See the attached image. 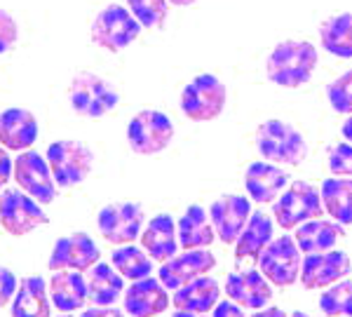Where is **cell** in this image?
I'll use <instances>...</instances> for the list:
<instances>
[{"label": "cell", "mask_w": 352, "mask_h": 317, "mask_svg": "<svg viewBox=\"0 0 352 317\" xmlns=\"http://www.w3.org/2000/svg\"><path fill=\"white\" fill-rule=\"evenodd\" d=\"M320 308L327 317H352V280H338L320 296Z\"/></svg>", "instance_id": "cell-32"}, {"label": "cell", "mask_w": 352, "mask_h": 317, "mask_svg": "<svg viewBox=\"0 0 352 317\" xmlns=\"http://www.w3.org/2000/svg\"><path fill=\"white\" fill-rule=\"evenodd\" d=\"M258 270L265 280L275 287H292L300 277V249L296 240L289 235H282L277 240H270V245L261 252Z\"/></svg>", "instance_id": "cell-10"}, {"label": "cell", "mask_w": 352, "mask_h": 317, "mask_svg": "<svg viewBox=\"0 0 352 317\" xmlns=\"http://www.w3.org/2000/svg\"><path fill=\"white\" fill-rule=\"evenodd\" d=\"M352 263L345 252H329L320 254H305L303 263H300V285L305 289H327V287L336 285L345 275H350Z\"/></svg>", "instance_id": "cell-13"}, {"label": "cell", "mask_w": 352, "mask_h": 317, "mask_svg": "<svg viewBox=\"0 0 352 317\" xmlns=\"http://www.w3.org/2000/svg\"><path fill=\"white\" fill-rule=\"evenodd\" d=\"M10 177H12V160H10L8 149H3V146H0V190L8 186Z\"/></svg>", "instance_id": "cell-38"}, {"label": "cell", "mask_w": 352, "mask_h": 317, "mask_svg": "<svg viewBox=\"0 0 352 317\" xmlns=\"http://www.w3.org/2000/svg\"><path fill=\"white\" fill-rule=\"evenodd\" d=\"M252 317H287V313L282 308H261L258 313H254Z\"/></svg>", "instance_id": "cell-41"}, {"label": "cell", "mask_w": 352, "mask_h": 317, "mask_svg": "<svg viewBox=\"0 0 352 317\" xmlns=\"http://www.w3.org/2000/svg\"><path fill=\"white\" fill-rule=\"evenodd\" d=\"M172 317H207L204 313H190V310H176Z\"/></svg>", "instance_id": "cell-43"}, {"label": "cell", "mask_w": 352, "mask_h": 317, "mask_svg": "<svg viewBox=\"0 0 352 317\" xmlns=\"http://www.w3.org/2000/svg\"><path fill=\"white\" fill-rule=\"evenodd\" d=\"M14 181L24 193L41 205H52L56 200V181L52 177V169L47 165V157H43L38 151H21V155L12 165Z\"/></svg>", "instance_id": "cell-11"}, {"label": "cell", "mask_w": 352, "mask_h": 317, "mask_svg": "<svg viewBox=\"0 0 352 317\" xmlns=\"http://www.w3.org/2000/svg\"><path fill=\"white\" fill-rule=\"evenodd\" d=\"M226 294L230 301L242 308L261 310L270 303L272 287L261 270H242V273H230L226 277Z\"/></svg>", "instance_id": "cell-18"}, {"label": "cell", "mask_w": 352, "mask_h": 317, "mask_svg": "<svg viewBox=\"0 0 352 317\" xmlns=\"http://www.w3.org/2000/svg\"><path fill=\"white\" fill-rule=\"evenodd\" d=\"M317 69V50L308 41H285L272 47L265 61L268 80L280 87H300Z\"/></svg>", "instance_id": "cell-1"}, {"label": "cell", "mask_w": 352, "mask_h": 317, "mask_svg": "<svg viewBox=\"0 0 352 317\" xmlns=\"http://www.w3.org/2000/svg\"><path fill=\"white\" fill-rule=\"evenodd\" d=\"M226 85L212 73H200L181 92V111L192 122H209L226 109Z\"/></svg>", "instance_id": "cell-4"}, {"label": "cell", "mask_w": 352, "mask_h": 317, "mask_svg": "<svg viewBox=\"0 0 352 317\" xmlns=\"http://www.w3.org/2000/svg\"><path fill=\"white\" fill-rule=\"evenodd\" d=\"M176 235H179V247L207 249L217 237V230H214L207 209L200 205H190L176 223Z\"/></svg>", "instance_id": "cell-25"}, {"label": "cell", "mask_w": 352, "mask_h": 317, "mask_svg": "<svg viewBox=\"0 0 352 317\" xmlns=\"http://www.w3.org/2000/svg\"><path fill=\"white\" fill-rule=\"evenodd\" d=\"M47 292L59 313H73L87 303V280L78 270H54Z\"/></svg>", "instance_id": "cell-21"}, {"label": "cell", "mask_w": 352, "mask_h": 317, "mask_svg": "<svg viewBox=\"0 0 352 317\" xmlns=\"http://www.w3.org/2000/svg\"><path fill=\"white\" fill-rule=\"evenodd\" d=\"M272 230H275V226H272V219L268 217V214H263V212L252 214L247 221V226H244V230L235 242V259L237 261H244V259L258 261L261 252L270 245Z\"/></svg>", "instance_id": "cell-27"}, {"label": "cell", "mask_w": 352, "mask_h": 317, "mask_svg": "<svg viewBox=\"0 0 352 317\" xmlns=\"http://www.w3.org/2000/svg\"><path fill=\"white\" fill-rule=\"evenodd\" d=\"M38 139V120L26 109L0 113V146L8 151H28Z\"/></svg>", "instance_id": "cell-20"}, {"label": "cell", "mask_w": 352, "mask_h": 317, "mask_svg": "<svg viewBox=\"0 0 352 317\" xmlns=\"http://www.w3.org/2000/svg\"><path fill=\"white\" fill-rule=\"evenodd\" d=\"M80 317H124V313L113 308V305H92V308L85 310Z\"/></svg>", "instance_id": "cell-40"}, {"label": "cell", "mask_w": 352, "mask_h": 317, "mask_svg": "<svg viewBox=\"0 0 352 317\" xmlns=\"http://www.w3.org/2000/svg\"><path fill=\"white\" fill-rule=\"evenodd\" d=\"M127 8L144 28H160L167 19L169 0H127Z\"/></svg>", "instance_id": "cell-33"}, {"label": "cell", "mask_w": 352, "mask_h": 317, "mask_svg": "<svg viewBox=\"0 0 352 317\" xmlns=\"http://www.w3.org/2000/svg\"><path fill=\"white\" fill-rule=\"evenodd\" d=\"M174 139V122L160 111H139L127 124L129 149L139 155L162 153Z\"/></svg>", "instance_id": "cell-9"}, {"label": "cell", "mask_w": 352, "mask_h": 317, "mask_svg": "<svg viewBox=\"0 0 352 317\" xmlns=\"http://www.w3.org/2000/svg\"><path fill=\"white\" fill-rule=\"evenodd\" d=\"M343 137H345V141H348V144H352V116L343 124Z\"/></svg>", "instance_id": "cell-42"}, {"label": "cell", "mask_w": 352, "mask_h": 317, "mask_svg": "<svg viewBox=\"0 0 352 317\" xmlns=\"http://www.w3.org/2000/svg\"><path fill=\"white\" fill-rule=\"evenodd\" d=\"M124 292V277L109 263H96L87 275V301L92 305H113Z\"/></svg>", "instance_id": "cell-28"}, {"label": "cell", "mask_w": 352, "mask_h": 317, "mask_svg": "<svg viewBox=\"0 0 352 317\" xmlns=\"http://www.w3.org/2000/svg\"><path fill=\"white\" fill-rule=\"evenodd\" d=\"M16 289H19V282H16L14 273L5 265H0V308H5L14 298Z\"/></svg>", "instance_id": "cell-37"}, {"label": "cell", "mask_w": 352, "mask_h": 317, "mask_svg": "<svg viewBox=\"0 0 352 317\" xmlns=\"http://www.w3.org/2000/svg\"><path fill=\"white\" fill-rule=\"evenodd\" d=\"M217 259L209 249H184V254L169 259L160 268V282L169 292H176L179 287L188 285V282L197 280V277L207 275L214 270Z\"/></svg>", "instance_id": "cell-15"}, {"label": "cell", "mask_w": 352, "mask_h": 317, "mask_svg": "<svg viewBox=\"0 0 352 317\" xmlns=\"http://www.w3.org/2000/svg\"><path fill=\"white\" fill-rule=\"evenodd\" d=\"M50 223L41 202L16 188H5L0 193V226L14 237H24L36 228Z\"/></svg>", "instance_id": "cell-8"}, {"label": "cell", "mask_w": 352, "mask_h": 317, "mask_svg": "<svg viewBox=\"0 0 352 317\" xmlns=\"http://www.w3.org/2000/svg\"><path fill=\"white\" fill-rule=\"evenodd\" d=\"M221 298V287L214 277H197L188 285L179 287L172 296V303L176 310H190V313H209L217 308Z\"/></svg>", "instance_id": "cell-24"}, {"label": "cell", "mask_w": 352, "mask_h": 317, "mask_svg": "<svg viewBox=\"0 0 352 317\" xmlns=\"http://www.w3.org/2000/svg\"><path fill=\"white\" fill-rule=\"evenodd\" d=\"M19 41V26L8 10H0V54L10 52Z\"/></svg>", "instance_id": "cell-36"}, {"label": "cell", "mask_w": 352, "mask_h": 317, "mask_svg": "<svg viewBox=\"0 0 352 317\" xmlns=\"http://www.w3.org/2000/svg\"><path fill=\"white\" fill-rule=\"evenodd\" d=\"M214 317H244L242 305H237L235 301H221L214 308Z\"/></svg>", "instance_id": "cell-39"}, {"label": "cell", "mask_w": 352, "mask_h": 317, "mask_svg": "<svg viewBox=\"0 0 352 317\" xmlns=\"http://www.w3.org/2000/svg\"><path fill=\"white\" fill-rule=\"evenodd\" d=\"M252 217V205L244 195H223L209 209V219L223 245H235Z\"/></svg>", "instance_id": "cell-16"}, {"label": "cell", "mask_w": 352, "mask_h": 317, "mask_svg": "<svg viewBox=\"0 0 352 317\" xmlns=\"http://www.w3.org/2000/svg\"><path fill=\"white\" fill-rule=\"evenodd\" d=\"M12 317H52L47 282L41 275L24 277L12 298Z\"/></svg>", "instance_id": "cell-23"}, {"label": "cell", "mask_w": 352, "mask_h": 317, "mask_svg": "<svg viewBox=\"0 0 352 317\" xmlns=\"http://www.w3.org/2000/svg\"><path fill=\"white\" fill-rule=\"evenodd\" d=\"M292 317H308V315H305V313H300V310H296V313H294Z\"/></svg>", "instance_id": "cell-45"}, {"label": "cell", "mask_w": 352, "mask_h": 317, "mask_svg": "<svg viewBox=\"0 0 352 317\" xmlns=\"http://www.w3.org/2000/svg\"><path fill=\"white\" fill-rule=\"evenodd\" d=\"M169 289L160 282V277H144L127 287L124 294V310L132 317H157L169 305Z\"/></svg>", "instance_id": "cell-17"}, {"label": "cell", "mask_w": 352, "mask_h": 317, "mask_svg": "<svg viewBox=\"0 0 352 317\" xmlns=\"http://www.w3.org/2000/svg\"><path fill=\"white\" fill-rule=\"evenodd\" d=\"M272 214H275L280 228L292 230L298 228L305 221L324 217V205H322V195L315 186L308 184V181H294L280 195L277 205L272 207Z\"/></svg>", "instance_id": "cell-5"}, {"label": "cell", "mask_w": 352, "mask_h": 317, "mask_svg": "<svg viewBox=\"0 0 352 317\" xmlns=\"http://www.w3.org/2000/svg\"><path fill=\"white\" fill-rule=\"evenodd\" d=\"M68 101L73 111L82 118H101L111 113L118 106V92L116 87L104 80L101 76L89 71H80L71 80L68 87Z\"/></svg>", "instance_id": "cell-6"}, {"label": "cell", "mask_w": 352, "mask_h": 317, "mask_svg": "<svg viewBox=\"0 0 352 317\" xmlns=\"http://www.w3.org/2000/svg\"><path fill=\"white\" fill-rule=\"evenodd\" d=\"M289 184V174L272 162H252L244 174L247 193L258 205H268L275 200Z\"/></svg>", "instance_id": "cell-19"}, {"label": "cell", "mask_w": 352, "mask_h": 317, "mask_svg": "<svg viewBox=\"0 0 352 317\" xmlns=\"http://www.w3.org/2000/svg\"><path fill=\"white\" fill-rule=\"evenodd\" d=\"M327 99L331 109L343 116H352V71L343 73L327 87Z\"/></svg>", "instance_id": "cell-34"}, {"label": "cell", "mask_w": 352, "mask_h": 317, "mask_svg": "<svg viewBox=\"0 0 352 317\" xmlns=\"http://www.w3.org/2000/svg\"><path fill=\"white\" fill-rule=\"evenodd\" d=\"M322 205L324 212L340 226H352V179L331 177L322 184Z\"/></svg>", "instance_id": "cell-29"}, {"label": "cell", "mask_w": 352, "mask_h": 317, "mask_svg": "<svg viewBox=\"0 0 352 317\" xmlns=\"http://www.w3.org/2000/svg\"><path fill=\"white\" fill-rule=\"evenodd\" d=\"M96 226L104 240H109L111 245H132L144 230V209L136 202H113L99 212Z\"/></svg>", "instance_id": "cell-12"}, {"label": "cell", "mask_w": 352, "mask_h": 317, "mask_svg": "<svg viewBox=\"0 0 352 317\" xmlns=\"http://www.w3.org/2000/svg\"><path fill=\"white\" fill-rule=\"evenodd\" d=\"M141 245L153 261H169L179 249V235H176V223L169 214H157L148 221L141 230Z\"/></svg>", "instance_id": "cell-22"}, {"label": "cell", "mask_w": 352, "mask_h": 317, "mask_svg": "<svg viewBox=\"0 0 352 317\" xmlns=\"http://www.w3.org/2000/svg\"><path fill=\"white\" fill-rule=\"evenodd\" d=\"M101 252L94 245V240L87 233H73L59 237L52 249V256L47 261V268L52 270H78L85 273L92 265L99 263Z\"/></svg>", "instance_id": "cell-14"}, {"label": "cell", "mask_w": 352, "mask_h": 317, "mask_svg": "<svg viewBox=\"0 0 352 317\" xmlns=\"http://www.w3.org/2000/svg\"><path fill=\"white\" fill-rule=\"evenodd\" d=\"M345 235L343 226L338 221L327 219H312L305 221L296 228V245L303 254H320L336 247V242Z\"/></svg>", "instance_id": "cell-26"}, {"label": "cell", "mask_w": 352, "mask_h": 317, "mask_svg": "<svg viewBox=\"0 0 352 317\" xmlns=\"http://www.w3.org/2000/svg\"><path fill=\"white\" fill-rule=\"evenodd\" d=\"M172 5H176V8H188V5H192L195 0H169Z\"/></svg>", "instance_id": "cell-44"}, {"label": "cell", "mask_w": 352, "mask_h": 317, "mask_svg": "<svg viewBox=\"0 0 352 317\" xmlns=\"http://www.w3.org/2000/svg\"><path fill=\"white\" fill-rule=\"evenodd\" d=\"M329 169L333 177L352 179V144H338L329 151Z\"/></svg>", "instance_id": "cell-35"}, {"label": "cell", "mask_w": 352, "mask_h": 317, "mask_svg": "<svg viewBox=\"0 0 352 317\" xmlns=\"http://www.w3.org/2000/svg\"><path fill=\"white\" fill-rule=\"evenodd\" d=\"M320 41L329 54L340 56V59H352V14L343 12L322 21Z\"/></svg>", "instance_id": "cell-30"}, {"label": "cell", "mask_w": 352, "mask_h": 317, "mask_svg": "<svg viewBox=\"0 0 352 317\" xmlns=\"http://www.w3.org/2000/svg\"><path fill=\"white\" fill-rule=\"evenodd\" d=\"M111 261L118 273L132 282L144 280V277H148L153 273V259L146 254V249H139L134 245L118 247L116 252H113Z\"/></svg>", "instance_id": "cell-31"}, {"label": "cell", "mask_w": 352, "mask_h": 317, "mask_svg": "<svg viewBox=\"0 0 352 317\" xmlns=\"http://www.w3.org/2000/svg\"><path fill=\"white\" fill-rule=\"evenodd\" d=\"M141 26L136 17L129 12V8L122 5H109L96 14L92 24V43L109 52H122L129 47L141 33Z\"/></svg>", "instance_id": "cell-7"}, {"label": "cell", "mask_w": 352, "mask_h": 317, "mask_svg": "<svg viewBox=\"0 0 352 317\" xmlns=\"http://www.w3.org/2000/svg\"><path fill=\"white\" fill-rule=\"evenodd\" d=\"M47 165L59 188H73L92 174L94 153L82 141L61 139L47 149Z\"/></svg>", "instance_id": "cell-3"}, {"label": "cell", "mask_w": 352, "mask_h": 317, "mask_svg": "<svg viewBox=\"0 0 352 317\" xmlns=\"http://www.w3.org/2000/svg\"><path fill=\"white\" fill-rule=\"evenodd\" d=\"M256 149L268 162L296 167L308 157V144L296 127L282 120H265L256 129Z\"/></svg>", "instance_id": "cell-2"}, {"label": "cell", "mask_w": 352, "mask_h": 317, "mask_svg": "<svg viewBox=\"0 0 352 317\" xmlns=\"http://www.w3.org/2000/svg\"><path fill=\"white\" fill-rule=\"evenodd\" d=\"M59 317H73L71 313H64V315H59Z\"/></svg>", "instance_id": "cell-46"}]
</instances>
